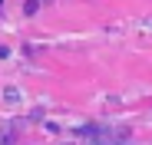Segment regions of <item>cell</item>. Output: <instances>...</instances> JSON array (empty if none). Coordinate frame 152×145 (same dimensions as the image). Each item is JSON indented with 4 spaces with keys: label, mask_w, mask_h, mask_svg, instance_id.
Listing matches in <instances>:
<instances>
[{
    "label": "cell",
    "mask_w": 152,
    "mask_h": 145,
    "mask_svg": "<svg viewBox=\"0 0 152 145\" xmlns=\"http://www.w3.org/2000/svg\"><path fill=\"white\" fill-rule=\"evenodd\" d=\"M0 13H4V0H0Z\"/></svg>",
    "instance_id": "obj_4"
},
{
    "label": "cell",
    "mask_w": 152,
    "mask_h": 145,
    "mask_svg": "<svg viewBox=\"0 0 152 145\" xmlns=\"http://www.w3.org/2000/svg\"><path fill=\"white\" fill-rule=\"evenodd\" d=\"M76 132H80L83 138H103V129H99V125H80Z\"/></svg>",
    "instance_id": "obj_2"
},
{
    "label": "cell",
    "mask_w": 152,
    "mask_h": 145,
    "mask_svg": "<svg viewBox=\"0 0 152 145\" xmlns=\"http://www.w3.org/2000/svg\"><path fill=\"white\" fill-rule=\"evenodd\" d=\"M4 99H7L10 106H17V102H23V92H20L17 86H4Z\"/></svg>",
    "instance_id": "obj_1"
},
{
    "label": "cell",
    "mask_w": 152,
    "mask_h": 145,
    "mask_svg": "<svg viewBox=\"0 0 152 145\" xmlns=\"http://www.w3.org/2000/svg\"><path fill=\"white\" fill-rule=\"evenodd\" d=\"M40 10V0H27V7H23V13H37Z\"/></svg>",
    "instance_id": "obj_3"
},
{
    "label": "cell",
    "mask_w": 152,
    "mask_h": 145,
    "mask_svg": "<svg viewBox=\"0 0 152 145\" xmlns=\"http://www.w3.org/2000/svg\"><path fill=\"white\" fill-rule=\"evenodd\" d=\"M40 4H43V0H40Z\"/></svg>",
    "instance_id": "obj_5"
}]
</instances>
